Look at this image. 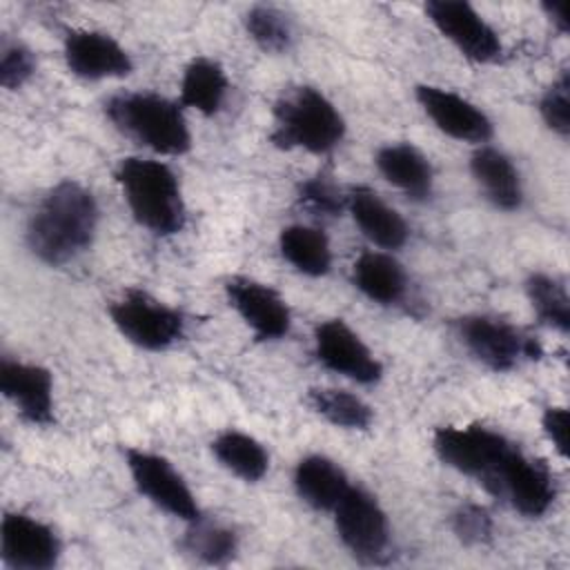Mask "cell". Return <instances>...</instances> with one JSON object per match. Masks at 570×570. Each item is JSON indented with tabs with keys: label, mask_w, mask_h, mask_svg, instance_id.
Returning a JSON list of instances; mask_svg holds the SVG:
<instances>
[{
	"label": "cell",
	"mask_w": 570,
	"mask_h": 570,
	"mask_svg": "<svg viewBox=\"0 0 570 570\" xmlns=\"http://www.w3.org/2000/svg\"><path fill=\"white\" fill-rule=\"evenodd\" d=\"M98 203L78 180H60L27 220V247L47 265H65L91 247L98 229Z\"/></svg>",
	"instance_id": "1"
},
{
	"label": "cell",
	"mask_w": 570,
	"mask_h": 570,
	"mask_svg": "<svg viewBox=\"0 0 570 570\" xmlns=\"http://www.w3.org/2000/svg\"><path fill=\"white\" fill-rule=\"evenodd\" d=\"M116 180L138 225L156 236H171L185 227V200L169 165L154 158L129 156L118 163Z\"/></svg>",
	"instance_id": "2"
},
{
	"label": "cell",
	"mask_w": 570,
	"mask_h": 570,
	"mask_svg": "<svg viewBox=\"0 0 570 570\" xmlns=\"http://www.w3.org/2000/svg\"><path fill=\"white\" fill-rule=\"evenodd\" d=\"M107 118L138 145L163 154L183 156L191 149V131L178 102L154 91H125L105 102Z\"/></svg>",
	"instance_id": "3"
},
{
	"label": "cell",
	"mask_w": 570,
	"mask_h": 570,
	"mask_svg": "<svg viewBox=\"0 0 570 570\" xmlns=\"http://www.w3.org/2000/svg\"><path fill=\"white\" fill-rule=\"evenodd\" d=\"M272 116L274 129L269 138L281 149L327 154L345 136V120L336 105L307 85L285 91L276 100Z\"/></svg>",
	"instance_id": "4"
},
{
	"label": "cell",
	"mask_w": 570,
	"mask_h": 570,
	"mask_svg": "<svg viewBox=\"0 0 570 570\" xmlns=\"http://www.w3.org/2000/svg\"><path fill=\"white\" fill-rule=\"evenodd\" d=\"M432 445L445 465L476 479L488 492L517 450L501 432L479 423L439 428L432 436Z\"/></svg>",
	"instance_id": "5"
},
{
	"label": "cell",
	"mask_w": 570,
	"mask_h": 570,
	"mask_svg": "<svg viewBox=\"0 0 570 570\" xmlns=\"http://www.w3.org/2000/svg\"><path fill=\"white\" fill-rule=\"evenodd\" d=\"M109 318L129 343L149 352L167 350L185 334L183 314L142 289H127L116 298Z\"/></svg>",
	"instance_id": "6"
},
{
	"label": "cell",
	"mask_w": 570,
	"mask_h": 570,
	"mask_svg": "<svg viewBox=\"0 0 570 570\" xmlns=\"http://www.w3.org/2000/svg\"><path fill=\"white\" fill-rule=\"evenodd\" d=\"M332 512L338 539L358 561H383L390 546V521L374 494L350 485Z\"/></svg>",
	"instance_id": "7"
},
{
	"label": "cell",
	"mask_w": 570,
	"mask_h": 570,
	"mask_svg": "<svg viewBox=\"0 0 570 570\" xmlns=\"http://www.w3.org/2000/svg\"><path fill=\"white\" fill-rule=\"evenodd\" d=\"M125 461L136 490L156 508L185 523L203 517L191 488L163 454L129 448L125 452Z\"/></svg>",
	"instance_id": "8"
},
{
	"label": "cell",
	"mask_w": 570,
	"mask_h": 570,
	"mask_svg": "<svg viewBox=\"0 0 570 570\" xmlns=\"http://www.w3.org/2000/svg\"><path fill=\"white\" fill-rule=\"evenodd\" d=\"M456 330L468 352L494 372L512 370L519 361L539 358L543 352L537 338L523 334L508 321L494 316H463L459 318Z\"/></svg>",
	"instance_id": "9"
},
{
	"label": "cell",
	"mask_w": 570,
	"mask_h": 570,
	"mask_svg": "<svg viewBox=\"0 0 570 570\" xmlns=\"http://www.w3.org/2000/svg\"><path fill=\"white\" fill-rule=\"evenodd\" d=\"M425 16L465 58L474 62H494L503 53L499 33L485 22V18L463 0H430L425 2Z\"/></svg>",
	"instance_id": "10"
},
{
	"label": "cell",
	"mask_w": 570,
	"mask_h": 570,
	"mask_svg": "<svg viewBox=\"0 0 570 570\" xmlns=\"http://www.w3.org/2000/svg\"><path fill=\"white\" fill-rule=\"evenodd\" d=\"M314 354L323 367L361 385H374L383 376L381 361L341 318H330L316 325Z\"/></svg>",
	"instance_id": "11"
},
{
	"label": "cell",
	"mask_w": 570,
	"mask_h": 570,
	"mask_svg": "<svg viewBox=\"0 0 570 570\" xmlns=\"http://www.w3.org/2000/svg\"><path fill=\"white\" fill-rule=\"evenodd\" d=\"M490 492L505 499L519 514L530 519L543 517L557 499L552 472L546 463L525 456L519 448L501 468Z\"/></svg>",
	"instance_id": "12"
},
{
	"label": "cell",
	"mask_w": 570,
	"mask_h": 570,
	"mask_svg": "<svg viewBox=\"0 0 570 570\" xmlns=\"http://www.w3.org/2000/svg\"><path fill=\"white\" fill-rule=\"evenodd\" d=\"M60 539L42 521L7 512L0 525V559L7 568L16 570H49L60 559Z\"/></svg>",
	"instance_id": "13"
},
{
	"label": "cell",
	"mask_w": 570,
	"mask_h": 570,
	"mask_svg": "<svg viewBox=\"0 0 570 570\" xmlns=\"http://www.w3.org/2000/svg\"><path fill=\"white\" fill-rule=\"evenodd\" d=\"M414 94L425 116L445 136L474 145H485L492 138L494 127L488 114L461 94L436 85H419Z\"/></svg>",
	"instance_id": "14"
},
{
	"label": "cell",
	"mask_w": 570,
	"mask_h": 570,
	"mask_svg": "<svg viewBox=\"0 0 570 570\" xmlns=\"http://www.w3.org/2000/svg\"><path fill=\"white\" fill-rule=\"evenodd\" d=\"M225 292L229 305L258 341H276L289 332V307L274 287L247 276H234L227 281Z\"/></svg>",
	"instance_id": "15"
},
{
	"label": "cell",
	"mask_w": 570,
	"mask_h": 570,
	"mask_svg": "<svg viewBox=\"0 0 570 570\" xmlns=\"http://www.w3.org/2000/svg\"><path fill=\"white\" fill-rule=\"evenodd\" d=\"M62 56L67 69L82 80L125 78L134 62L127 49L105 31L73 29L65 36Z\"/></svg>",
	"instance_id": "16"
},
{
	"label": "cell",
	"mask_w": 570,
	"mask_h": 570,
	"mask_svg": "<svg viewBox=\"0 0 570 570\" xmlns=\"http://www.w3.org/2000/svg\"><path fill=\"white\" fill-rule=\"evenodd\" d=\"M0 392L31 425L53 423V379L49 370L16 358L0 361Z\"/></svg>",
	"instance_id": "17"
},
{
	"label": "cell",
	"mask_w": 570,
	"mask_h": 570,
	"mask_svg": "<svg viewBox=\"0 0 570 570\" xmlns=\"http://www.w3.org/2000/svg\"><path fill=\"white\" fill-rule=\"evenodd\" d=\"M345 207L361 234L381 249H399L407 240V225L403 216L390 207L374 189L358 185L345 196Z\"/></svg>",
	"instance_id": "18"
},
{
	"label": "cell",
	"mask_w": 570,
	"mask_h": 570,
	"mask_svg": "<svg viewBox=\"0 0 570 570\" xmlns=\"http://www.w3.org/2000/svg\"><path fill=\"white\" fill-rule=\"evenodd\" d=\"M379 174L412 200H428L432 196L434 171L421 149L410 142H390L376 151Z\"/></svg>",
	"instance_id": "19"
},
{
	"label": "cell",
	"mask_w": 570,
	"mask_h": 570,
	"mask_svg": "<svg viewBox=\"0 0 570 570\" xmlns=\"http://www.w3.org/2000/svg\"><path fill=\"white\" fill-rule=\"evenodd\" d=\"M470 171L481 187L483 196L503 212H512L521 207L523 187L521 176L514 163L497 147L481 145L470 156Z\"/></svg>",
	"instance_id": "20"
},
{
	"label": "cell",
	"mask_w": 570,
	"mask_h": 570,
	"mask_svg": "<svg viewBox=\"0 0 570 570\" xmlns=\"http://www.w3.org/2000/svg\"><path fill=\"white\" fill-rule=\"evenodd\" d=\"M350 485L343 468L323 454H307L294 468L296 494L314 510L332 512Z\"/></svg>",
	"instance_id": "21"
},
{
	"label": "cell",
	"mask_w": 570,
	"mask_h": 570,
	"mask_svg": "<svg viewBox=\"0 0 570 570\" xmlns=\"http://www.w3.org/2000/svg\"><path fill=\"white\" fill-rule=\"evenodd\" d=\"M354 287L374 303L392 305L405 294V272L401 263L385 252H363L352 265Z\"/></svg>",
	"instance_id": "22"
},
{
	"label": "cell",
	"mask_w": 570,
	"mask_h": 570,
	"mask_svg": "<svg viewBox=\"0 0 570 570\" xmlns=\"http://www.w3.org/2000/svg\"><path fill=\"white\" fill-rule=\"evenodd\" d=\"M229 80L225 69L205 56L194 58L180 80V105L196 109L203 116H214L225 102Z\"/></svg>",
	"instance_id": "23"
},
{
	"label": "cell",
	"mask_w": 570,
	"mask_h": 570,
	"mask_svg": "<svg viewBox=\"0 0 570 570\" xmlns=\"http://www.w3.org/2000/svg\"><path fill=\"white\" fill-rule=\"evenodd\" d=\"M281 256L305 276H325L332 267V249L327 236L318 227L287 225L278 236Z\"/></svg>",
	"instance_id": "24"
},
{
	"label": "cell",
	"mask_w": 570,
	"mask_h": 570,
	"mask_svg": "<svg viewBox=\"0 0 570 570\" xmlns=\"http://www.w3.org/2000/svg\"><path fill=\"white\" fill-rule=\"evenodd\" d=\"M212 452L225 470L247 483L261 481L269 468V454L263 443L240 430H223L216 434Z\"/></svg>",
	"instance_id": "25"
},
{
	"label": "cell",
	"mask_w": 570,
	"mask_h": 570,
	"mask_svg": "<svg viewBox=\"0 0 570 570\" xmlns=\"http://www.w3.org/2000/svg\"><path fill=\"white\" fill-rule=\"evenodd\" d=\"M307 401L316 414L343 430H367L372 425V407L356 394L334 387L309 390Z\"/></svg>",
	"instance_id": "26"
},
{
	"label": "cell",
	"mask_w": 570,
	"mask_h": 570,
	"mask_svg": "<svg viewBox=\"0 0 570 570\" xmlns=\"http://www.w3.org/2000/svg\"><path fill=\"white\" fill-rule=\"evenodd\" d=\"M525 294L537 318L543 325L561 334L570 330V296L563 281L543 272L530 274V278L525 281Z\"/></svg>",
	"instance_id": "27"
},
{
	"label": "cell",
	"mask_w": 570,
	"mask_h": 570,
	"mask_svg": "<svg viewBox=\"0 0 570 570\" xmlns=\"http://www.w3.org/2000/svg\"><path fill=\"white\" fill-rule=\"evenodd\" d=\"M183 546L191 557L200 559L203 563L223 566L236 554L238 539H236L234 530H229L220 523H209L200 517L189 523Z\"/></svg>",
	"instance_id": "28"
},
{
	"label": "cell",
	"mask_w": 570,
	"mask_h": 570,
	"mask_svg": "<svg viewBox=\"0 0 570 570\" xmlns=\"http://www.w3.org/2000/svg\"><path fill=\"white\" fill-rule=\"evenodd\" d=\"M249 38L265 53H283L292 45V24L283 11L267 4H256L245 13Z\"/></svg>",
	"instance_id": "29"
},
{
	"label": "cell",
	"mask_w": 570,
	"mask_h": 570,
	"mask_svg": "<svg viewBox=\"0 0 570 570\" xmlns=\"http://www.w3.org/2000/svg\"><path fill=\"white\" fill-rule=\"evenodd\" d=\"M539 114L548 129L566 138L570 134V78L568 71H561L557 80L543 91L539 100Z\"/></svg>",
	"instance_id": "30"
},
{
	"label": "cell",
	"mask_w": 570,
	"mask_h": 570,
	"mask_svg": "<svg viewBox=\"0 0 570 570\" xmlns=\"http://www.w3.org/2000/svg\"><path fill=\"white\" fill-rule=\"evenodd\" d=\"M298 200L303 207L321 216H336L345 207V196L325 174H316L303 180L298 185Z\"/></svg>",
	"instance_id": "31"
},
{
	"label": "cell",
	"mask_w": 570,
	"mask_h": 570,
	"mask_svg": "<svg viewBox=\"0 0 570 570\" xmlns=\"http://www.w3.org/2000/svg\"><path fill=\"white\" fill-rule=\"evenodd\" d=\"M36 71L33 53L18 40H2L0 49V85L4 89L22 87Z\"/></svg>",
	"instance_id": "32"
},
{
	"label": "cell",
	"mask_w": 570,
	"mask_h": 570,
	"mask_svg": "<svg viewBox=\"0 0 570 570\" xmlns=\"http://www.w3.org/2000/svg\"><path fill=\"white\" fill-rule=\"evenodd\" d=\"M452 530L465 546H481L492 539V519L485 508L468 503L452 514Z\"/></svg>",
	"instance_id": "33"
},
{
	"label": "cell",
	"mask_w": 570,
	"mask_h": 570,
	"mask_svg": "<svg viewBox=\"0 0 570 570\" xmlns=\"http://www.w3.org/2000/svg\"><path fill=\"white\" fill-rule=\"evenodd\" d=\"M541 428H543L548 441L559 452V456L566 459L568 456V412H566V407H559V405L546 407L543 416H541Z\"/></svg>",
	"instance_id": "34"
},
{
	"label": "cell",
	"mask_w": 570,
	"mask_h": 570,
	"mask_svg": "<svg viewBox=\"0 0 570 570\" xmlns=\"http://www.w3.org/2000/svg\"><path fill=\"white\" fill-rule=\"evenodd\" d=\"M541 7H543V11H546V16L550 18L552 27H554L557 31L566 33L568 27H570V22H568V18H566V4H563V2H543Z\"/></svg>",
	"instance_id": "35"
}]
</instances>
